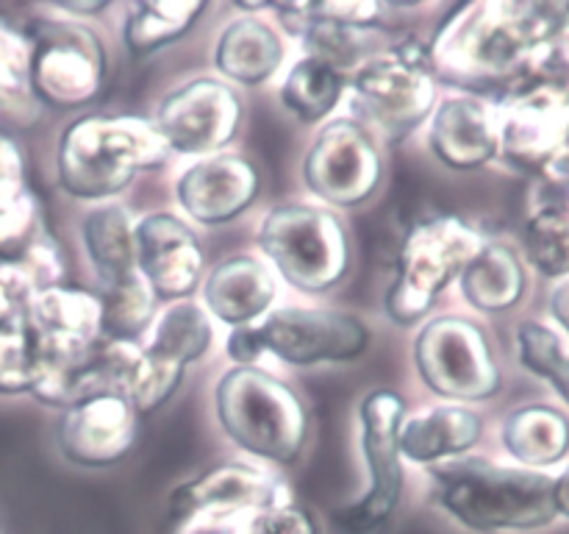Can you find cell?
I'll return each instance as SVG.
<instances>
[{"label":"cell","instance_id":"9c48e42d","mask_svg":"<svg viewBox=\"0 0 569 534\" xmlns=\"http://www.w3.org/2000/svg\"><path fill=\"white\" fill-rule=\"evenodd\" d=\"M361 448H365L370 484L353 504L342 506L333 523L345 534H372L392 521L403 495L398 432L406 417V400L395 389H372L359 406Z\"/></svg>","mask_w":569,"mask_h":534},{"label":"cell","instance_id":"603a6c76","mask_svg":"<svg viewBox=\"0 0 569 534\" xmlns=\"http://www.w3.org/2000/svg\"><path fill=\"white\" fill-rule=\"evenodd\" d=\"M522 248L545 278L569 276V181H539V195L522 226Z\"/></svg>","mask_w":569,"mask_h":534},{"label":"cell","instance_id":"277c9868","mask_svg":"<svg viewBox=\"0 0 569 534\" xmlns=\"http://www.w3.org/2000/svg\"><path fill=\"white\" fill-rule=\"evenodd\" d=\"M217 417L233 443L276 465H292L309 432L300 395L261 367H233L217 384Z\"/></svg>","mask_w":569,"mask_h":534},{"label":"cell","instance_id":"484cf974","mask_svg":"<svg viewBox=\"0 0 569 534\" xmlns=\"http://www.w3.org/2000/svg\"><path fill=\"white\" fill-rule=\"evenodd\" d=\"M83 245H87L89 261L100 278V287L139 273L133 220L126 206L103 204L89 211L83 220Z\"/></svg>","mask_w":569,"mask_h":534},{"label":"cell","instance_id":"8d00e7d4","mask_svg":"<svg viewBox=\"0 0 569 534\" xmlns=\"http://www.w3.org/2000/svg\"><path fill=\"white\" fill-rule=\"evenodd\" d=\"M248 534H320L315 515L295 501L267 506L250 517Z\"/></svg>","mask_w":569,"mask_h":534},{"label":"cell","instance_id":"d4e9b609","mask_svg":"<svg viewBox=\"0 0 569 534\" xmlns=\"http://www.w3.org/2000/svg\"><path fill=\"white\" fill-rule=\"evenodd\" d=\"M459 281L467 304L489 315L515 309L528 289L526 265L520 254L506 243H483Z\"/></svg>","mask_w":569,"mask_h":534},{"label":"cell","instance_id":"d6986e66","mask_svg":"<svg viewBox=\"0 0 569 534\" xmlns=\"http://www.w3.org/2000/svg\"><path fill=\"white\" fill-rule=\"evenodd\" d=\"M433 156L450 170H478L498 159L495 103L478 95L448 98L433 109L428 131Z\"/></svg>","mask_w":569,"mask_h":534},{"label":"cell","instance_id":"4316f807","mask_svg":"<svg viewBox=\"0 0 569 534\" xmlns=\"http://www.w3.org/2000/svg\"><path fill=\"white\" fill-rule=\"evenodd\" d=\"M348 92V76L320 56L303 53L281 83V103L300 122H320Z\"/></svg>","mask_w":569,"mask_h":534},{"label":"cell","instance_id":"60d3db41","mask_svg":"<svg viewBox=\"0 0 569 534\" xmlns=\"http://www.w3.org/2000/svg\"><path fill=\"white\" fill-rule=\"evenodd\" d=\"M550 315L569 334V276L556 281L553 293H550Z\"/></svg>","mask_w":569,"mask_h":534},{"label":"cell","instance_id":"1f68e13d","mask_svg":"<svg viewBox=\"0 0 569 534\" xmlns=\"http://www.w3.org/2000/svg\"><path fill=\"white\" fill-rule=\"evenodd\" d=\"M31 37L0 20V106L17 109L31 95Z\"/></svg>","mask_w":569,"mask_h":534},{"label":"cell","instance_id":"836d02e7","mask_svg":"<svg viewBox=\"0 0 569 534\" xmlns=\"http://www.w3.org/2000/svg\"><path fill=\"white\" fill-rule=\"evenodd\" d=\"M37 350L26 326L0 332V395H31Z\"/></svg>","mask_w":569,"mask_h":534},{"label":"cell","instance_id":"d6a6232c","mask_svg":"<svg viewBox=\"0 0 569 534\" xmlns=\"http://www.w3.org/2000/svg\"><path fill=\"white\" fill-rule=\"evenodd\" d=\"M48 231L42 209L28 189L9 206H0V261H20V256Z\"/></svg>","mask_w":569,"mask_h":534},{"label":"cell","instance_id":"ba28073f","mask_svg":"<svg viewBox=\"0 0 569 534\" xmlns=\"http://www.w3.org/2000/svg\"><path fill=\"white\" fill-rule=\"evenodd\" d=\"M259 245L283 281L300 293H328L348 276L350 245L333 211L309 204H283L267 211Z\"/></svg>","mask_w":569,"mask_h":534},{"label":"cell","instance_id":"52a82bcc","mask_svg":"<svg viewBox=\"0 0 569 534\" xmlns=\"http://www.w3.org/2000/svg\"><path fill=\"white\" fill-rule=\"evenodd\" d=\"M487 239L456 215H431L417 220L403 237L398 276L387 295V315L398 326H415L433 309L439 295L461 278Z\"/></svg>","mask_w":569,"mask_h":534},{"label":"cell","instance_id":"7bdbcfd3","mask_svg":"<svg viewBox=\"0 0 569 534\" xmlns=\"http://www.w3.org/2000/svg\"><path fill=\"white\" fill-rule=\"evenodd\" d=\"M553 504L559 517H569V462L553 476Z\"/></svg>","mask_w":569,"mask_h":534},{"label":"cell","instance_id":"ab89813d","mask_svg":"<svg viewBox=\"0 0 569 534\" xmlns=\"http://www.w3.org/2000/svg\"><path fill=\"white\" fill-rule=\"evenodd\" d=\"M226 350H228V356L237 362V367L256 365V359H259L261 354H267L264 343H261L259 326L253 323V326L233 328L226 339Z\"/></svg>","mask_w":569,"mask_h":534},{"label":"cell","instance_id":"f546056e","mask_svg":"<svg viewBox=\"0 0 569 534\" xmlns=\"http://www.w3.org/2000/svg\"><path fill=\"white\" fill-rule=\"evenodd\" d=\"M100 337L111 343H139L153 326L156 295L139 273L100 287Z\"/></svg>","mask_w":569,"mask_h":534},{"label":"cell","instance_id":"7a4b0ae2","mask_svg":"<svg viewBox=\"0 0 569 534\" xmlns=\"http://www.w3.org/2000/svg\"><path fill=\"white\" fill-rule=\"evenodd\" d=\"M428 476L437 504L470 532H533L559 517L548 471L456 456L428 465Z\"/></svg>","mask_w":569,"mask_h":534},{"label":"cell","instance_id":"9a60e30c","mask_svg":"<svg viewBox=\"0 0 569 534\" xmlns=\"http://www.w3.org/2000/svg\"><path fill=\"white\" fill-rule=\"evenodd\" d=\"M137 270L156 300H187L206 270V254L192 228L176 215L156 211L133 222Z\"/></svg>","mask_w":569,"mask_h":534},{"label":"cell","instance_id":"3957f363","mask_svg":"<svg viewBox=\"0 0 569 534\" xmlns=\"http://www.w3.org/2000/svg\"><path fill=\"white\" fill-rule=\"evenodd\" d=\"M170 159L153 120L137 115H87L70 122L56 150L59 187L78 200L120 195L142 170Z\"/></svg>","mask_w":569,"mask_h":534},{"label":"cell","instance_id":"ac0fdd59","mask_svg":"<svg viewBox=\"0 0 569 534\" xmlns=\"http://www.w3.org/2000/svg\"><path fill=\"white\" fill-rule=\"evenodd\" d=\"M259 170L239 154H214L181 172L176 195L181 209L200 226H226L253 206Z\"/></svg>","mask_w":569,"mask_h":534},{"label":"cell","instance_id":"ee69618b","mask_svg":"<svg viewBox=\"0 0 569 534\" xmlns=\"http://www.w3.org/2000/svg\"><path fill=\"white\" fill-rule=\"evenodd\" d=\"M53 9L59 11H76V14H100V11L109 9V3H53Z\"/></svg>","mask_w":569,"mask_h":534},{"label":"cell","instance_id":"30bf717a","mask_svg":"<svg viewBox=\"0 0 569 534\" xmlns=\"http://www.w3.org/2000/svg\"><path fill=\"white\" fill-rule=\"evenodd\" d=\"M422 384L439 398L487 400L500 393L503 376L487 334L467 317H437L415 343Z\"/></svg>","mask_w":569,"mask_h":534},{"label":"cell","instance_id":"7402d4cb","mask_svg":"<svg viewBox=\"0 0 569 534\" xmlns=\"http://www.w3.org/2000/svg\"><path fill=\"white\" fill-rule=\"evenodd\" d=\"M283 39L270 22L259 17H239L222 28L214 48V67L233 83L259 87L281 67Z\"/></svg>","mask_w":569,"mask_h":534},{"label":"cell","instance_id":"5bb4252c","mask_svg":"<svg viewBox=\"0 0 569 534\" xmlns=\"http://www.w3.org/2000/svg\"><path fill=\"white\" fill-rule=\"evenodd\" d=\"M264 350L287 365L353 362L370 345V328L353 315L328 309H278L256 323Z\"/></svg>","mask_w":569,"mask_h":534},{"label":"cell","instance_id":"8fae6325","mask_svg":"<svg viewBox=\"0 0 569 534\" xmlns=\"http://www.w3.org/2000/svg\"><path fill=\"white\" fill-rule=\"evenodd\" d=\"M31 95L50 109L89 106L106 83V50L81 22H42L31 37Z\"/></svg>","mask_w":569,"mask_h":534},{"label":"cell","instance_id":"d590c367","mask_svg":"<svg viewBox=\"0 0 569 534\" xmlns=\"http://www.w3.org/2000/svg\"><path fill=\"white\" fill-rule=\"evenodd\" d=\"M306 14L315 17V20L331 22L339 28H353V31H372V28L381 26L383 11L387 3H378V0H331V3H303Z\"/></svg>","mask_w":569,"mask_h":534},{"label":"cell","instance_id":"7c38bea8","mask_svg":"<svg viewBox=\"0 0 569 534\" xmlns=\"http://www.w3.org/2000/svg\"><path fill=\"white\" fill-rule=\"evenodd\" d=\"M383 159L376 137L353 117L331 120L306 154L303 181L328 206L353 209L381 187Z\"/></svg>","mask_w":569,"mask_h":534},{"label":"cell","instance_id":"4fadbf2b","mask_svg":"<svg viewBox=\"0 0 569 534\" xmlns=\"http://www.w3.org/2000/svg\"><path fill=\"white\" fill-rule=\"evenodd\" d=\"M242 100L217 78H194L161 100L153 126L170 154L214 156L237 137Z\"/></svg>","mask_w":569,"mask_h":534},{"label":"cell","instance_id":"44dd1931","mask_svg":"<svg viewBox=\"0 0 569 534\" xmlns=\"http://www.w3.org/2000/svg\"><path fill=\"white\" fill-rule=\"evenodd\" d=\"M483 421L467 406H431L403 417L398 432L400 456L417 465L465 456L481 439Z\"/></svg>","mask_w":569,"mask_h":534},{"label":"cell","instance_id":"8992f818","mask_svg":"<svg viewBox=\"0 0 569 534\" xmlns=\"http://www.w3.org/2000/svg\"><path fill=\"white\" fill-rule=\"evenodd\" d=\"M498 156L539 181H569V78L542 76L495 100Z\"/></svg>","mask_w":569,"mask_h":534},{"label":"cell","instance_id":"2e32d148","mask_svg":"<svg viewBox=\"0 0 569 534\" xmlns=\"http://www.w3.org/2000/svg\"><path fill=\"white\" fill-rule=\"evenodd\" d=\"M283 501H292V495L281 478L244 462H226L178 484L170 493L167 510H170L172 523H181L194 512L256 515Z\"/></svg>","mask_w":569,"mask_h":534},{"label":"cell","instance_id":"b9f144b4","mask_svg":"<svg viewBox=\"0 0 569 534\" xmlns=\"http://www.w3.org/2000/svg\"><path fill=\"white\" fill-rule=\"evenodd\" d=\"M553 61H556V70H559L561 76H569V11L565 22H561L559 33H556L553 39Z\"/></svg>","mask_w":569,"mask_h":534},{"label":"cell","instance_id":"4dcf8cb0","mask_svg":"<svg viewBox=\"0 0 569 534\" xmlns=\"http://www.w3.org/2000/svg\"><path fill=\"white\" fill-rule=\"evenodd\" d=\"M517 356L526 370L545 378L569 406V354L559 334L539 320L517 326Z\"/></svg>","mask_w":569,"mask_h":534},{"label":"cell","instance_id":"f1b7e54d","mask_svg":"<svg viewBox=\"0 0 569 534\" xmlns=\"http://www.w3.org/2000/svg\"><path fill=\"white\" fill-rule=\"evenodd\" d=\"M206 11L200 0H153L137 3L128 14L122 39L133 56H148L181 39Z\"/></svg>","mask_w":569,"mask_h":534},{"label":"cell","instance_id":"f35d334b","mask_svg":"<svg viewBox=\"0 0 569 534\" xmlns=\"http://www.w3.org/2000/svg\"><path fill=\"white\" fill-rule=\"evenodd\" d=\"M253 515H228V512H194L176 523V534H248Z\"/></svg>","mask_w":569,"mask_h":534},{"label":"cell","instance_id":"cb8c5ba5","mask_svg":"<svg viewBox=\"0 0 569 534\" xmlns=\"http://www.w3.org/2000/svg\"><path fill=\"white\" fill-rule=\"evenodd\" d=\"M500 439L520 467L548 471L569 454V417L550 404H526L509 412Z\"/></svg>","mask_w":569,"mask_h":534},{"label":"cell","instance_id":"74e56055","mask_svg":"<svg viewBox=\"0 0 569 534\" xmlns=\"http://www.w3.org/2000/svg\"><path fill=\"white\" fill-rule=\"evenodd\" d=\"M26 192V156L14 137L0 131V206L14 204Z\"/></svg>","mask_w":569,"mask_h":534},{"label":"cell","instance_id":"e0dca14e","mask_svg":"<svg viewBox=\"0 0 569 534\" xmlns=\"http://www.w3.org/2000/svg\"><path fill=\"white\" fill-rule=\"evenodd\" d=\"M139 434V412L117 395H89L61 412L59 451L81 467H109L128 456Z\"/></svg>","mask_w":569,"mask_h":534},{"label":"cell","instance_id":"83f0119b","mask_svg":"<svg viewBox=\"0 0 569 534\" xmlns=\"http://www.w3.org/2000/svg\"><path fill=\"white\" fill-rule=\"evenodd\" d=\"M150 343L144 345L156 362L167 367H176L183 373V367L198 362L211 345V320L198 304L192 300H178L170 304L150 328Z\"/></svg>","mask_w":569,"mask_h":534},{"label":"cell","instance_id":"e575fe53","mask_svg":"<svg viewBox=\"0 0 569 534\" xmlns=\"http://www.w3.org/2000/svg\"><path fill=\"white\" fill-rule=\"evenodd\" d=\"M37 287L17 261H0V332L26 326L28 306Z\"/></svg>","mask_w":569,"mask_h":534},{"label":"cell","instance_id":"5b68a950","mask_svg":"<svg viewBox=\"0 0 569 534\" xmlns=\"http://www.w3.org/2000/svg\"><path fill=\"white\" fill-rule=\"evenodd\" d=\"M437 87L428 44L403 42L376 50L348 78L353 120L370 134L400 142L433 115Z\"/></svg>","mask_w":569,"mask_h":534},{"label":"cell","instance_id":"ffe728a7","mask_svg":"<svg viewBox=\"0 0 569 534\" xmlns=\"http://www.w3.org/2000/svg\"><path fill=\"white\" fill-rule=\"evenodd\" d=\"M276 278L253 256H231L220 261L203 281V300L226 326H253L270 315L276 300Z\"/></svg>","mask_w":569,"mask_h":534},{"label":"cell","instance_id":"6da1fadb","mask_svg":"<svg viewBox=\"0 0 569 534\" xmlns=\"http://www.w3.org/2000/svg\"><path fill=\"white\" fill-rule=\"evenodd\" d=\"M567 11L569 3L456 6L428 44L433 76L465 89H500V95L533 78L561 76L553 65V39Z\"/></svg>","mask_w":569,"mask_h":534}]
</instances>
